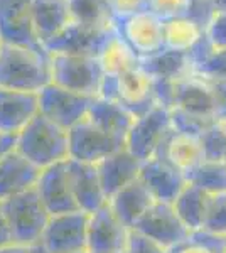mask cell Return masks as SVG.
<instances>
[{"mask_svg": "<svg viewBox=\"0 0 226 253\" xmlns=\"http://www.w3.org/2000/svg\"><path fill=\"white\" fill-rule=\"evenodd\" d=\"M171 110H181L187 115L216 122L215 98L211 83L199 75H189L174 83V101Z\"/></svg>", "mask_w": 226, "mask_h": 253, "instance_id": "obj_15", "label": "cell"}, {"mask_svg": "<svg viewBox=\"0 0 226 253\" xmlns=\"http://www.w3.org/2000/svg\"><path fill=\"white\" fill-rule=\"evenodd\" d=\"M94 166H96V172L100 177V184L103 187V193L106 199H110L115 193L137 181L138 174H140L142 161H138L134 154H130L123 147L112 156L101 159Z\"/></svg>", "mask_w": 226, "mask_h": 253, "instance_id": "obj_21", "label": "cell"}, {"mask_svg": "<svg viewBox=\"0 0 226 253\" xmlns=\"http://www.w3.org/2000/svg\"><path fill=\"white\" fill-rule=\"evenodd\" d=\"M171 122H172V130H174V132L184 133V135H191V137H199L209 125L215 124V122L187 115V113L181 112V110H171Z\"/></svg>", "mask_w": 226, "mask_h": 253, "instance_id": "obj_37", "label": "cell"}, {"mask_svg": "<svg viewBox=\"0 0 226 253\" xmlns=\"http://www.w3.org/2000/svg\"><path fill=\"white\" fill-rule=\"evenodd\" d=\"M127 250L130 253H167L169 250L164 248L162 245L150 240L149 236L138 233L135 230H130L129 242H127Z\"/></svg>", "mask_w": 226, "mask_h": 253, "instance_id": "obj_39", "label": "cell"}, {"mask_svg": "<svg viewBox=\"0 0 226 253\" xmlns=\"http://www.w3.org/2000/svg\"><path fill=\"white\" fill-rule=\"evenodd\" d=\"M167 253H225V238L204 230L191 231Z\"/></svg>", "mask_w": 226, "mask_h": 253, "instance_id": "obj_32", "label": "cell"}, {"mask_svg": "<svg viewBox=\"0 0 226 253\" xmlns=\"http://www.w3.org/2000/svg\"><path fill=\"white\" fill-rule=\"evenodd\" d=\"M0 46H2V39H0Z\"/></svg>", "mask_w": 226, "mask_h": 253, "instance_id": "obj_51", "label": "cell"}, {"mask_svg": "<svg viewBox=\"0 0 226 253\" xmlns=\"http://www.w3.org/2000/svg\"><path fill=\"white\" fill-rule=\"evenodd\" d=\"M29 253H49L46 248L43 247V243H36V245H32V247H29Z\"/></svg>", "mask_w": 226, "mask_h": 253, "instance_id": "obj_47", "label": "cell"}, {"mask_svg": "<svg viewBox=\"0 0 226 253\" xmlns=\"http://www.w3.org/2000/svg\"><path fill=\"white\" fill-rule=\"evenodd\" d=\"M36 191L43 199L49 214L68 213V211L78 210L71 191V182H69L68 161L41 169Z\"/></svg>", "mask_w": 226, "mask_h": 253, "instance_id": "obj_16", "label": "cell"}, {"mask_svg": "<svg viewBox=\"0 0 226 253\" xmlns=\"http://www.w3.org/2000/svg\"><path fill=\"white\" fill-rule=\"evenodd\" d=\"M203 230L223 238L226 236V191L209 196Z\"/></svg>", "mask_w": 226, "mask_h": 253, "instance_id": "obj_34", "label": "cell"}, {"mask_svg": "<svg viewBox=\"0 0 226 253\" xmlns=\"http://www.w3.org/2000/svg\"><path fill=\"white\" fill-rule=\"evenodd\" d=\"M0 137H2V133H0Z\"/></svg>", "mask_w": 226, "mask_h": 253, "instance_id": "obj_53", "label": "cell"}, {"mask_svg": "<svg viewBox=\"0 0 226 253\" xmlns=\"http://www.w3.org/2000/svg\"><path fill=\"white\" fill-rule=\"evenodd\" d=\"M215 12H226V0H211Z\"/></svg>", "mask_w": 226, "mask_h": 253, "instance_id": "obj_46", "label": "cell"}, {"mask_svg": "<svg viewBox=\"0 0 226 253\" xmlns=\"http://www.w3.org/2000/svg\"><path fill=\"white\" fill-rule=\"evenodd\" d=\"M203 156L206 161H226V126L225 122H215L199 135Z\"/></svg>", "mask_w": 226, "mask_h": 253, "instance_id": "obj_33", "label": "cell"}, {"mask_svg": "<svg viewBox=\"0 0 226 253\" xmlns=\"http://www.w3.org/2000/svg\"><path fill=\"white\" fill-rule=\"evenodd\" d=\"M204 34L213 47H226V12H215L213 19L204 29Z\"/></svg>", "mask_w": 226, "mask_h": 253, "instance_id": "obj_38", "label": "cell"}, {"mask_svg": "<svg viewBox=\"0 0 226 253\" xmlns=\"http://www.w3.org/2000/svg\"><path fill=\"white\" fill-rule=\"evenodd\" d=\"M69 159L88 164H96L125 147V138L106 132L85 117L80 124L68 130Z\"/></svg>", "mask_w": 226, "mask_h": 253, "instance_id": "obj_7", "label": "cell"}, {"mask_svg": "<svg viewBox=\"0 0 226 253\" xmlns=\"http://www.w3.org/2000/svg\"><path fill=\"white\" fill-rule=\"evenodd\" d=\"M171 132V110L162 105H154L149 112L134 120L125 138V149L138 161L145 162L157 156Z\"/></svg>", "mask_w": 226, "mask_h": 253, "instance_id": "obj_5", "label": "cell"}, {"mask_svg": "<svg viewBox=\"0 0 226 253\" xmlns=\"http://www.w3.org/2000/svg\"><path fill=\"white\" fill-rule=\"evenodd\" d=\"M115 32H117L115 27L86 26V24L71 20L54 39L44 44V51L47 54H75L98 58L108 41L115 36Z\"/></svg>", "mask_w": 226, "mask_h": 253, "instance_id": "obj_6", "label": "cell"}, {"mask_svg": "<svg viewBox=\"0 0 226 253\" xmlns=\"http://www.w3.org/2000/svg\"><path fill=\"white\" fill-rule=\"evenodd\" d=\"M71 20L98 27H115V15L108 0H68Z\"/></svg>", "mask_w": 226, "mask_h": 253, "instance_id": "obj_30", "label": "cell"}, {"mask_svg": "<svg viewBox=\"0 0 226 253\" xmlns=\"http://www.w3.org/2000/svg\"><path fill=\"white\" fill-rule=\"evenodd\" d=\"M138 179L149 189L152 198L160 203H174L178 194L187 184L186 174L160 156L142 162Z\"/></svg>", "mask_w": 226, "mask_h": 253, "instance_id": "obj_14", "label": "cell"}, {"mask_svg": "<svg viewBox=\"0 0 226 253\" xmlns=\"http://www.w3.org/2000/svg\"><path fill=\"white\" fill-rule=\"evenodd\" d=\"M225 253H226V236H225Z\"/></svg>", "mask_w": 226, "mask_h": 253, "instance_id": "obj_50", "label": "cell"}, {"mask_svg": "<svg viewBox=\"0 0 226 253\" xmlns=\"http://www.w3.org/2000/svg\"><path fill=\"white\" fill-rule=\"evenodd\" d=\"M225 126H226V122H225Z\"/></svg>", "mask_w": 226, "mask_h": 253, "instance_id": "obj_52", "label": "cell"}, {"mask_svg": "<svg viewBox=\"0 0 226 253\" xmlns=\"http://www.w3.org/2000/svg\"><path fill=\"white\" fill-rule=\"evenodd\" d=\"M132 230L149 236L150 240L162 245L167 250L181 243L191 233L184 226V223L179 219L172 203H160V201H154V205L134 224Z\"/></svg>", "mask_w": 226, "mask_h": 253, "instance_id": "obj_11", "label": "cell"}, {"mask_svg": "<svg viewBox=\"0 0 226 253\" xmlns=\"http://www.w3.org/2000/svg\"><path fill=\"white\" fill-rule=\"evenodd\" d=\"M49 56H51V83L86 96H98V89L105 75L98 58L75 54Z\"/></svg>", "mask_w": 226, "mask_h": 253, "instance_id": "obj_4", "label": "cell"}, {"mask_svg": "<svg viewBox=\"0 0 226 253\" xmlns=\"http://www.w3.org/2000/svg\"><path fill=\"white\" fill-rule=\"evenodd\" d=\"M215 15V9H213L211 0H191L187 10V17L196 22L201 29H206L209 20Z\"/></svg>", "mask_w": 226, "mask_h": 253, "instance_id": "obj_40", "label": "cell"}, {"mask_svg": "<svg viewBox=\"0 0 226 253\" xmlns=\"http://www.w3.org/2000/svg\"><path fill=\"white\" fill-rule=\"evenodd\" d=\"M187 184L199 187L209 196L226 191V161H203L186 172Z\"/></svg>", "mask_w": 226, "mask_h": 253, "instance_id": "obj_29", "label": "cell"}, {"mask_svg": "<svg viewBox=\"0 0 226 253\" xmlns=\"http://www.w3.org/2000/svg\"><path fill=\"white\" fill-rule=\"evenodd\" d=\"M93 100L91 96L49 83L39 91V113L64 130H69L88 115Z\"/></svg>", "mask_w": 226, "mask_h": 253, "instance_id": "obj_8", "label": "cell"}, {"mask_svg": "<svg viewBox=\"0 0 226 253\" xmlns=\"http://www.w3.org/2000/svg\"><path fill=\"white\" fill-rule=\"evenodd\" d=\"M209 203V194L201 191L199 187L186 184L184 189L178 194L174 199L172 206H174L176 213L179 219L184 223V226L189 231H198L203 230L204 218H206Z\"/></svg>", "mask_w": 226, "mask_h": 253, "instance_id": "obj_27", "label": "cell"}, {"mask_svg": "<svg viewBox=\"0 0 226 253\" xmlns=\"http://www.w3.org/2000/svg\"><path fill=\"white\" fill-rule=\"evenodd\" d=\"M68 174L73 196L80 211L90 214L108 203L94 164L68 159Z\"/></svg>", "mask_w": 226, "mask_h": 253, "instance_id": "obj_19", "label": "cell"}, {"mask_svg": "<svg viewBox=\"0 0 226 253\" xmlns=\"http://www.w3.org/2000/svg\"><path fill=\"white\" fill-rule=\"evenodd\" d=\"M194 75L208 80H226V47H213L203 59L194 64Z\"/></svg>", "mask_w": 226, "mask_h": 253, "instance_id": "obj_35", "label": "cell"}, {"mask_svg": "<svg viewBox=\"0 0 226 253\" xmlns=\"http://www.w3.org/2000/svg\"><path fill=\"white\" fill-rule=\"evenodd\" d=\"M36 38L44 47L71 22L68 0H32Z\"/></svg>", "mask_w": 226, "mask_h": 253, "instance_id": "obj_22", "label": "cell"}, {"mask_svg": "<svg viewBox=\"0 0 226 253\" xmlns=\"http://www.w3.org/2000/svg\"><path fill=\"white\" fill-rule=\"evenodd\" d=\"M157 156L169 161L172 166L181 169L184 174L191 170L194 166H198L204 159L199 137L184 135V133L174 132V130L166 138Z\"/></svg>", "mask_w": 226, "mask_h": 253, "instance_id": "obj_25", "label": "cell"}, {"mask_svg": "<svg viewBox=\"0 0 226 253\" xmlns=\"http://www.w3.org/2000/svg\"><path fill=\"white\" fill-rule=\"evenodd\" d=\"M118 103L134 118L143 115L154 107V81L145 71L135 66L118 76Z\"/></svg>", "mask_w": 226, "mask_h": 253, "instance_id": "obj_20", "label": "cell"}, {"mask_svg": "<svg viewBox=\"0 0 226 253\" xmlns=\"http://www.w3.org/2000/svg\"><path fill=\"white\" fill-rule=\"evenodd\" d=\"M154 201L155 199L152 198L149 189L143 186L140 179H137L132 184L125 186L118 193H115L108 199V206L122 219V223L132 230L134 224L154 205Z\"/></svg>", "mask_w": 226, "mask_h": 253, "instance_id": "obj_23", "label": "cell"}, {"mask_svg": "<svg viewBox=\"0 0 226 253\" xmlns=\"http://www.w3.org/2000/svg\"><path fill=\"white\" fill-rule=\"evenodd\" d=\"M115 29L138 59L164 49V22L149 10L115 19Z\"/></svg>", "mask_w": 226, "mask_h": 253, "instance_id": "obj_10", "label": "cell"}, {"mask_svg": "<svg viewBox=\"0 0 226 253\" xmlns=\"http://www.w3.org/2000/svg\"><path fill=\"white\" fill-rule=\"evenodd\" d=\"M51 83V56L43 47L2 42L0 88L39 93Z\"/></svg>", "mask_w": 226, "mask_h": 253, "instance_id": "obj_1", "label": "cell"}, {"mask_svg": "<svg viewBox=\"0 0 226 253\" xmlns=\"http://www.w3.org/2000/svg\"><path fill=\"white\" fill-rule=\"evenodd\" d=\"M73 253H93V252L88 250V248H83V250H78V252H73Z\"/></svg>", "mask_w": 226, "mask_h": 253, "instance_id": "obj_48", "label": "cell"}, {"mask_svg": "<svg viewBox=\"0 0 226 253\" xmlns=\"http://www.w3.org/2000/svg\"><path fill=\"white\" fill-rule=\"evenodd\" d=\"M108 2L115 19L138 14V12L147 10L149 7V0H108Z\"/></svg>", "mask_w": 226, "mask_h": 253, "instance_id": "obj_41", "label": "cell"}, {"mask_svg": "<svg viewBox=\"0 0 226 253\" xmlns=\"http://www.w3.org/2000/svg\"><path fill=\"white\" fill-rule=\"evenodd\" d=\"M86 117L106 132L122 138H127V133L135 120L130 112H127L118 101L103 100V98H94Z\"/></svg>", "mask_w": 226, "mask_h": 253, "instance_id": "obj_26", "label": "cell"}, {"mask_svg": "<svg viewBox=\"0 0 226 253\" xmlns=\"http://www.w3.org/2000/svg\"><path fill=\"white\" fill-rule=\"evenodd\" d=\"M39 115V93L0 88V133L17 135Z\"/></svg>", "mask_w": 226, "mask_h": 253, "instance_id": "obj_17", "label": "cell"}, {"mask_svg": "<svg viewBox=\"0 0 226 253\" xmlns=\"http://www.w3.org/2000/svg\"><path fill=\"white\" fill-rule=\"evenodd\" d=\"M15 147V135H2L0 137V159L5 156L10 149Z\"/></svg>", "mask_w": 226, "mask_h": 253, "instance_id": "obj_44", "label": "cell"}, {"mask_svg": "<svg viewBox=\"0 0 226 253\" xmlns=\"http://www.w3.org/2000/svg\"><path fill=\"white\" fill-rule=\"evenodd\" d=\"M41 169L10 149L0 159V203L34 189Z\"/></svg>", "mask_w": 226, "mask_h": 253, "instance_id": "obj_18", "label": "cell"}, {"mask_svg": "<svg viewBox=\"0 0 226 253\" xmlns=\"http://www.w3.org/2000/svg\"><path fill=\"white\" fill-rule=\"evenodd\" d=\"M0 39L7 44L43 47L36 38L32 0H0Z\"/></svg>", "mask_w": 226, "mask_h": 253, "instance_id": "obj_13", "label": "cell"}, {"mask_svg": "<svg viewBox=\"0 0 226 253\" xmlns=\"http://www.w3.org/2000/svg\"><path fill=\"white\" fill-rule=\"evenodd\" d=\"M10 243H14L12 242L10 228H9V223H7L5 214H3L2 205H0V248L7 247V245H10Z\"/></svg>", "mask_w": 226, "mask_h": 253, "instance_id": "obj_43", "label": "cell"}, {"mask_svg": "<svg viewBox=\"0 0 226 253\" xmlns=\"http://www.w3.org/2000/svg\"><path fill=\"white\" fill-rule=\"evenodd\" d=\"M130 228L112 211L108 203L88 214L86 248L93 253H120L127 248Z\"/></svg>", "mask_w": 226, "mask_h": 253, "instance_id": "obj_12", "label": "cell"}, {"mask_svg": "<svg viewBox=\"0 0 226 253\" xmlns=\"http://www.w3.org/2000/svg\"><path fill=\"white\" fill-rule=\"evenodd\" d=\"M189 3L191 0H149L147 10L154 14L162 22L187 17Z\"/></svg>", "mask_w": 226, "mask_h": 253, "instance_id": "obj_36", "label": "cell"}, {"mask_svg": "<svg viewBox=\"0 0 226 253\" xmlns=\"http://www.w3.org/2000/svg\"><path fill=\"white\" fill-rule=\"evenodd\" d=\"M215 98L216 122H226V80H209Z\"/></svg>", "mask_w": 226, "mask_h": 253, "instance_id": "obj_42", "label": "cell"}, {"mask_svg": "<svg viewBox=\"0 0 226 253\" xmlns=\"http://www.w3.org/2000/svg\"><path fill=\"white\" fill-rule=\"evenodd\" d=\"M140 68L154 81H179L192 75V63L187 52L164 47L149 58L140 59Z\"/></svg>", "mask_w": 226, "mask_h": 253, "instance_id": "obj_24", "label": "cell"}, {"mask_svg": "<svg viewBox=\"0 0 226 253\" xmlns=\"http://www.w3.org/2000/svg\"><path fill=\"white\" fill-rule=\"evenodd\" d=\"M204 31L189 17L164 22V47L171 51L187 52L199 41Z\"/></svg>", "mask_w": 226, "mask_h": 253, "instance_id": "obj_31", "label": "cell"}, {"mask_svg": "<svg viewBox=\"0 0 226 253\" xmlns=\"http://www.w3.org/2000/svg\"><path fill=\"white\" fill-rule=\"evenodd\" d=\"M98 61H100L101 69H103L105 75H113V76H120L122 73L129 71V69L140 64L138 56L129 47V44L117 32L108 41V44L101 51V54L98 56Z\"/></svg>", "mask_w": 226, "mask_h": 253, "instance_id": "obj_28", "label": "cell"}, {"mask_svg": "<svg viewBox=\"0 0 226 253\" xmlns=\"http://www.w3.org/2000/svg\"><path fill=\"white\" fill-rule=\"evenodd\" d=\"M14 149L36 167L46 169L69 159V133L39 113L15 135Z\"/></svg>", "mask_w": 226, "mask_h": 253, "instance_id": "obj_2", "label": "cell"}, {"mask_svg": "<svg viewBox=\"0 0 226 253\" xmlns=\"http://www.w3.org/2000/svg\"><path fill=\"white\" fill-rule=\"evenodd\" d=\"M0 205L9 223L12 242L22 247H32L41 242L51 214L39 198L36 187Z\"/></svg>", "mask_w": 226, "mask_h": 253, "instance_id": "obj_3", "label": "cell"}, {"mask_svg": "<svg viewBox=\"0 0 226 253\" xmlns=\"http://www.w3.org/2000/svg\"><path fill=\"white\" fill-rule=\"evenodd\" d=\"M120 253H130L129 250H127V248H125V250H123V252H120Z\"/></svg>", "mask_w": 226, "mask_h": 253, "instance_id": "obj_49", "label": "cell"}, {"mask_svg": "<svg viewBox=\"0 0 226 253\" xmlns=\"http://www.w3.org/2000/svg\"><path fill=\"white\" fill-rule=\"evenodd\" d=\"M0 253H29V247H22V245L10 243L7 247L0 248Z\"/></svg>", "mask_w": 226, "mask_h": 253, "instance_id": "obj_45", "label": "cell"}, {"mask_svg": "<svg viewBox=\"0 0 226 253\" xmlns=\"http://www.w3.org/2000/svg\"><path fill=\"white\" fill-rule=\"evenodd\" d=\"M88 213L76 210L51 214L41 243L49 253H73L86 248Z\"/></svg>", "mask_w": 226, "mask_h": 253, "instance_id": "obj_9", "label": "cell"}]
</instances>
